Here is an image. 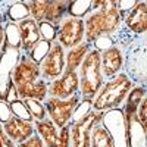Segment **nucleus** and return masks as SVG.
<instances>
[{
    "instance_id": "obj_32",
    "label": "nucleus",
    "mask_w": 147,
    "mask_h": 147,
    "mask_svg": "<svg viewBox=\"0 0 147 147\" xmlns=\"http://www.w3.org/2000/svg\"><path fill=\"white\" fill-rule=\"evenodd\" d=\"M0 147H18L3 131V125L0 124Z\"/></svg>"
},
{
    "instance_id": "obj_10",
    "label": "nucleus",
    "mask_w": 147,
    "mask_h": 147,
    "mask_svg": "<svg viewBox=\"0 0 147 147\" xmlns=\"http://www.w3.org/2000/svg\"><path fill=\"white\" fill-rule=\"evenodd\" d=\"M103 113L91 110L71 125V147H91L93 129L102 122Z\"/></svg>"
},
{
    "instance_id": "obj_26",
    "label": "nucleus",
    "mask_w": 147,
    "mask_h": 147,
    "mask_svg": "<svg viewBox=\"0 0 147 147\" xmlns=\"http://www.w3.org/2000/svg\"><path fill=\"white\" fill-rule=\"evenodd\" d=\"M40 25V32L43 40L47 43H53L57 40V28L59 25H53V24H49V22H41L38 24Z\"/></svg>"
},
{
    "instance_id": "obj_27",
    "label": "nucleus",
    "mask_w": 147,
    "mask_h": 147,
    "mask_svg": "<svg viewBox=\"0 0 147 147\" xmlns=\"http://www.w3.org/2000/svg\"><path fill=\"white\" fill-rule=\"evenodd\" d=\"M112 46H115V37H109V35H103L100 38H97L94 43H93V49L99 50L100 53L110 49Z\"/></svg>"
},
{
    "instance_id": "obj_31",
    "label": "nucleus",
    "mask_w": 147,
    "mask_h": 147,
    "mask_svg": "<svg viewBox=\"0 0 147 147\" xmlns=\"http://www.w3.org/2000/svg\"><path fill=\"white\" fill-rule=\"evenodd\" d=\"M137 5V0H132V2H125V0H121V2H116V7L121 10L122 15L128 13V12Z\"/></svg>"
},
{
    "instance_id": "obj_11",
    "label": "nucleus",
    "mask_w": 147,
    "mask_h": 147,
    "mask_svg": "<svg viewBox=\"0 0 147 147\" xmlns=\"http://www.w3.org/2000/svg\"><path fill=\"white\" fill-rule=\"evenodd\" d=\"M71 125L59 129L49 118L34 122L35 134L46 147H71Z\"/></svg>"
},
{
    "instance_id": "obj_18",
    "label": "nucleus",
    "mask_w": 147,
    "mask_h": 147,
    "mask_svg": "<svg viewBox=\"0 0 147 147\" xmlns=\"http://www.w3.org/2000/svg\"><path fill=\"white\" fill-rule=\"evenodd\" d=\"M2 5L6 6L3 12L7 21L10 22L18 24L24 19L30 18V9H28L27 2H2Z\"/></svg>"
},
{
    "instance_id": "obj_8",
    "label": "nucleus",
    "mask_w": 147,
    "mask_h": 147,
    "mask_svg": "<svg viewBox=\"0 0 147 147\" xmlns=\"http://www.w3.org/2000/svg\"><path fill=\"white\" fill-rule=\"evenodd\" d=\"M65 52L80 46L85 41V22L82 18L66 16L59 24L57 28V40Z\"/></svg>"
},
{
    "instance_id": "obj_25",
    "label": "nucleus",
    "mask_w": 147,
    "mask_h": 147,
    "mask_svg": "<svg viewBox=\"0 0 147 147\" xmlns=\"http://www.w3.org/2000/svg\"><path fill=\"white\" fill-rule=\"evenodd\" d=\"M50 46H52V43H47V41H44V40H41L38 44H37L32 50L28 53V56L34 60V62H37V63H40L41 60L47 56V53H49V50H50Z\"/></svg>"
},
{
    "instance_id": "obj_12",
    "label": "nucleus",
    "mask_w": 147,
    "mask_h": 147,
    "mask_svg": "<svg viewBox=\"0 0 147 147\" xmlns=\"http://www.w3.org/2000/svg\"><path fill=\"white\" fill-rule=\"evenodd\" d=\"M80 93V77L78 71H65L63 75L49 84V97L69 99Z\"/></svg>"
},
{
    "instance_id": "obj_9",
    "label": "nucleus",
    "mask_w": 147,
    "mask_h": 147,
    "mask_svg": "<svg viewBox=\"0 0 147 147\" xmlns=\"http://www.w3.org/2000/svg\"><path fill=\"white\" fill-rule=\"evenodd\" d=\"M41 78L50 84L63 75L66 69V52L57 41H53L47 56L40 62Z\"/></svg>"
},
{
    "instance_id": "obj_21",
    "label": "nucleus",
    "mask_w": 147,
    "mask_h": 147,
    "mask_svg": "<svg viewBox=\"0 0 147 147\" xmlns=\"http://www.w3.org/2000/svg\"><path fill=\"white\" fill-rule=\"evenodd\" d=\"M91 147H113L112 138L102 124H99L91 134Z\"/></svg>"
},
{
    "instance_id": "obj_14",
    "label": "nucleus",
    "mask_w": 147,
    "mask_h": 147,
    "mask_svg": "<svg viewBox=\"0 0 147 147\" xmlns=\"http://www.w3.org/2000/svg\"><path fill=\"white\" fill-rule=\"evenodd\" d=\"M124 27L134 37L147 35V2L140 0L128 13L124 15Z\"/></svg>"
},
{
    "instance_id": "obj_17",
    "label": "nucleus",
    "mask_w": 147,
    "mask_h": 147,
    "mask_svg": "<svg viewBox=\"0 0 147 147\" xmlns=\"http://www.w3.org/2000/svg\"><path fill=\"white\" fill-rule=\"evenodd\" d=\"M91 49H93L91 44L84 41L80 46L68 50L66 52V69L65 71H78L81 63H82V60L85 59V56L88 55V52Z\"/></svg>"
},
{
    "instance_id": "obj_23",
    "label": "nucleus",
    "mask_w": 147,
    "mask_h": 147,
    "mask_svg": "<svg viewBox=\"0 0 147 147\" xmlns=\"http://www.w3.org/2000/svg\"><path fill=\"white\" fill-rule=\"evenodd\" d=\"M24 102H25V105H27L28 110L31 112V116H32L34 122L47 119V110H46V106H44V103H43V102H38V100H31V99L24 100Z\"/></svg>"
},
{
    "instance_id": "obj_13",
    "label": "nucleus",
    "mask_w": 147,
    "mask_h": 147,
    "mask_svg": "<svg viewBox=\"0 0 147 147\" xmlns=\"http://www.w3.org/2000/svg\"><path fill=\"white\" fill-rule=\"evenodd\" d=\"M102 74L105 80H110L118 74L124 72L125 66V50L119 46H112L107 50L102 52Z\"/></svg>"
},
{
    "instance_id": "obj_20",
    "label": "nucleus",
    "mask_w": 147,
    "mask_h": 147,
    "mask_svg": "<svg viewBox=\"0 0 147 147\" xmlns=\"http://www.w3.org/2000/svg\"><path fill=\"white\" fill-rule=\"evenodd\" d=\"M2 49H16L21 50V34L18 24L15 22H6V28H5V46Z\"/></svg>"
},
{
    "instance_id": "obj_6",
    "label": "nucleus",
    "mask_w": 147,
    "mask_h": 147,
    "mask_svg": "<svg viewBox=\"0 0 147 147\" xmlns=\"http://www.w3.org/2000/svg\"><path fill=\"white\" fill-rule=\"evenodd\" d=\"M81 103V94H75L69 97V99H56V97H47L44 102L46 110H47V118L50 119L53 124L62 129L72 124L74 113H75L77 107Z\"/></svg>"
},
{
    "instance_id": "obj_4",
    "label": "nucleus",
    "mask_w": 147,
    "mask_h": 147,
    "mask_svg": "<svg viewBox=\"0 0 147 147\" xmlns=\"http://www.w3.org/2000/svg\"><path fill=\"white\" fill-rule=\"evenodd\" d=\"M102 53L96 49H91L85 56L78 69L80 77V94L82 100H91L100 91L105 84V77L102 74Z\"/></svg>"
},
{
    "instance_id": "obj_1",
    "label": "nucleus",
    "mask_w": 147,
    "mask_h": 147,
    "mask_svg": "<svg viewBox=\"0 0 147 147\" xmlns=\"http://www.w3.org/2000/svg\"><path fill=\"white\" fill-rule=\"evenodd\" d=\"M12 82L16 90V99L19 100H38L46 102L49 97V82L41 78L40 63L22 53L12 72Z\"/></svg>"
},
{
    "instance_id": "obj_2",
    "label": "nucleus",
    "mask_w": 147,
    "mask_h": 147,
    "mask_svg": "<svg viewBox=\"0 0 147 147\" xmlns=\"http://www.w3.org/2000/svg\"><path fill=\"white\" fill-rule=\"evenodd\" d=\"M134 87H136V84L125 72H121L116 77L106 80L100 91L93 99V110L105 113L107 110L122 107V105L125 103L128 94Z\"/></svg>"
},
{
    "instance_id": "obj_29",
    "label": "nucleus",
    "mask_w": 147,
    "mask_h": 147,
    "mask_svg": "<svg viewBox=\"0 0 147 147\" xmlns=\"http://www.w3.org/2000/svg\"><path fill=\"white\" fill-rule=\"evenodd\" d=\"M18 147H46V146H44V143L41 141V138L35 134V136H32V137L28 138L27 141L18 144Z\"/></svg>"
},
{
    "instance_id": "obj_15",
    "label": "nucleus",
    "mask_w": 147,
    "mask_h": 147,
    "mask_svg": "<svg viewBox=\"0 0 147 147\" xmlns=\"http://www.w3.org/2000/svg\"><path fill=\"white\" fill-rule=\"evenodd\" d=\"M3 131L16 146L24 143V141H27L32 136H35L34 122L21 119V118H16V116H12L7 122H5Z\"/></svg>"
},
{
    "instance_id": "obj_24",
    "label": "nucleus",
    "mask_w": 147,
    "mask_h": 147,
    "mask_svg": "<svg viewBox=\"0 0 147 147\" xmlns=\"http://www.w3.org/2000/svg\"><path fill=\"white\" fill-rule=\"evenodd\" d=\"M9 105H10V110H12V115H13V116L21 118V119H25V121H30V122H34V119L31 116V112L28 110V107H27V105H25L24 100L16 99V100H13Z\"/></svg>"
},
{
    "instance_id": "obj_28",
    "label": "nucleus",
    "mask_w": 147,
    "mask_h": 147,
    "mask_svg": "<svg viewBox=\"0 0 147 147\" xmlns=\"http://www.w3.org/2000/svg\"><path fill=\"white\" fill-rule=\"evenodd\" d=\"M12 116V110H10V105L3 100V99H0V124H5V122H7Z\"/></svg>"
},
{
    "instance_id": "obj_22",
    "label": "nucleus",
    "mask_w": 147,
    "mask_h": 147,
    "mask_svg": "<svg viewBox=\"0 0 147 147\" xmlns=\"http://www.w3.org/2000/svg\"><path fill=\"white\" fill-rule=\"evenodd\" d=\"M91 3H93V0H88V2H69L68 16L84 19L91 12Z\"/></svg>"
},
{
    "instance_id": "obj_30",
    "label": "nucleus",
    "mask_w": 147,
    "mask_h": 147,
    "mask_svg": "<svg viewBox=\"0 0 147 147\" xmlns=\"http://www.w3.org/2000/svg\"><path fill=\"white\" fill-rule=\"evenodd\" d=\"M6 22H7V18L5 15V12L0 9V50H2V47L5 46V28H6Z\"/></svg>"
},
{
    "instance_id": "obj_19",
    "label": "nucleus",
    "mask_w": 147,
    "mask_h": 147,
    "mask_svg": "<svg viewBox=\"0 0 147 147\" xmlns=\"http://www.w3.org/2000/svg\"><path fill=\"white\" fill-rule=\"evenodd\" d=\"M68 5L69 2H62V0H50L46 12L44 22L59 25L66 16H68Z\"/></svg>"
},
{
    "instance_id": "obj_5",
    "label": "nucleus",
    "mask_w": 147,
    "mask_h": 147,
    "mask_svg": "<svg viewBox=\"0 0 147 147\" xmlns=\"http://www.w3.org/2000/svg\"><path fill=\"white\" fill-rule=\"evenodd\" d=\"M124 72L136 85L147 88V35L134 37L125 49Z\"/></svg>"
},
{
    "instance_id": "obj_16",
    "label": "nucleus",
    "mask_w": 147,
    "mask_h": 147,
    "mask_svg": "<svg viewBox=\"0 0 147 147\" xmlns=\"http://www.w3.org/2000/svg\"><path fill=\"white\" fill-rule=\"evenodd\" d=\"M18 28L21 34V50L25 55H28L43 40L41 32H40V25L32 18H27L18 22Z\"/></svg>"
},
{
    "instance_id": "obj_3",
    "label": "nucleus",
    "mask_w": 147,
    "mask_h": 147,
    "mask_svg": "<svg viewBox=\"0 0 147 147\" xmlns=\"http://www.w3.org/2000/svg\"><path fill=\"white\" fill-rule=\"evenodd\" d=\"M85 22V41L93 46V43L103 35L113 37L122 28H124V15L115 6L102 9V10H91L84 18Z\"/></svg>"
},
{
    "instance_id": "obj_7",
    "label": "nucleus",
    "mask_w": 147,
    "mask_h": 147,
    "mask_svg": "<svg viewBox=\"0 0 147 147\" xmlns=\"http://www.w3.org/2000/svg\"><path fill=\"white\" fill-rule=\"evenodd\" d=\"M100 124L109 132L110 138H112V143H113V147H129L128 125H127L122 107L105 112Z\"/></svg>"
}]
</instances>
